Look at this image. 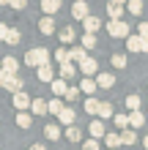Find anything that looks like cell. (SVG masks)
I'll list each match as a JSON object with an SVG mask.
<instances>
[{
    "label": "cell",
    "mask_w": 148,
    "mask_h": 150,
    "mask_svg": "<svg viewBox=\"0 0 148 150\" xmlns=\"http://www.w3.org/2000/svg\"><path fill=\"white\" fill-rule=\"evenodd\" d=\"M49 63V52L47 47H33L25 52V66L28 68H41V66H47Z\"/></svg>",
    "instance_id": "cell-1"
},
{
    "label": "cell",
    "mask_w": 148,
    "mask_h": 150,
    "mask_svg": "<svg viewBox=\"0 0 148 150\" xmlns=\"http://www.w3.org/2000/svg\"><path fill=\"white\" fill-rule=\"evenodd\" d=\"M107 33H110V36L112 38H129V36H132V25H126L124 19H110L107 22Z\"/></svg>",
    "instance_id": "cell-2"
},
{
    "label": "cell",
    "mask_w": 148,
    "mask_h": 150,
    "mask_svg": "<svg viewBox=\"0 0 148 150\" xmlns=\"http://www.w3.org/2000/svg\"><path fill=\"white\" fill-rule=\"evenodd\" d=\"M85 16H91V8H88V0H77V3L71 6V19L82 22Z\"/></svg>",
    "instance_id": "cell-3"
},
{
    "label": "cell",
    "mask_w": 148,
    "mask_h": 150,
    "mask_svg": "<svg viewBox=\"0 0 148 150\" xmlns=\"http://www.w3.org/2000/svg\"><path fill=\"white\" fill-rule=\"evenodd\" d=\"M80 71V68H74V63L69 60V63H60L58 68V79H63V82H69V79H74V74Z\"/></svg>",
    "instance_id": "cell-4"
},
{
    "label": "cell",
    "mask_w": 148,
    "mask_h": 150,
    "mask_svg": "<svg viewBox=\"0 0 148 150\" xmlns=\"http://www.w3.org/2000/svg\"><path fill=\"white\" fill-rule=\"evenodd\" d=\"M88 134H91V139H102L104 134H107V128H104V120H91V126H88Z\"/></svg>",
    "instance_id": "cell-5"
},
{
    "label": "cell",
    "mask_w": 148,
    "mask_h": 150,
    "mask_svg": "<svg viewBox=\"0 0 148 150\" xmlns=\"http://www.w3.org/2000/svg\"><path fill=\"white\" fill-rule=\"evenodd\" d=\"M0 68H3L8 76H16V71H19V60L11 57V55H6V57H3V66H0Z\"/></svg>",
    "instance_id": "cell-6"
},
{
    "label": "cell",
    "mask_w": 148,
    "mask_h": 150,
    "mask_svg": "<svg viewBox=\"0 0 148 150\" xmlns=\"http://www.w3.org/2000/svg\"><path fill=\"white\" fill-rule=\"evenodd\" d=\"M96 68H99V63L93 57H85L82 63H80V71L85 74V76H91V79H96Z\"/></svg>",
    "instance_id": "cell-7"
},
{
    "label": "cell",
    "mask_w": 148,
    "mask_h": 150,
    "mask_svg": "<svg viewBox=\"0 0 148 150\" xmlns=\"http://www.w3.org/2000/svg\"><path fill=\"white\" fill-rule=\"evenodd\" d=\"M82 25H85V33H91V36H96V33H99V28H102V19H99V16H85V19H82Z\"/></svg>",
    "instance_id": "cell-8"
},
{
    "label": "cell",
    "mask_w": 148,
    "mask_h": 150,
    "mask_svg": "<svg viewBox=\"0 0 148 150\" xmlns=\"http://www.w3.org/2000/svg\"><path fill=\"white\" fill-rule=\"evenodd\" d=\"M14 107L19 109V112H25V109H30V96L25 93V90H19V93H14Z\"/></svg>",
    "instance_id": "cell-9"
},
{
    "label": "cell",
    "mask_w": 148,
    "mask_h": 150,
    "mask_svg": "<svg viewBox=\"0 0 148 150\" xmlns=\"http://www.w3.org/2000/svg\"><path fill=\"white\" fill-rule=\"evenodd\" d=\"M112 85H115V76H112V74H107V71L96 74V87H99V90H110Z\"/></svg>",
    "instance_id": "cell-10"
},
{
    "label": "cell",
    "mask_w": 148,
    "mask_h": 150,
    "mask_svg": "<svg viewBox=\"0 0 148 150\" xmlns=\"http://www.w3.org/2000/svg\"><path fill=\"white\" fill-rule=\"evenodd\" d=\"M126 49L129 52H145V44H143V38L137 36V33H132V36L126 38Z\"/></svg>",
    "instance_id": "cell-11"
},
{
    "label": "cell",
    "mask_w": 148,
    "mask_h": 150,
    "mask_svg": "<svg viewBox=\"0 0 148 150\" xmlns=\"http://www.w3.org/2000/svg\"><path fill=\"white\" fill-rule=\"evenodd\" d=\"M96 90H99V87H96V79L85 76L82 82H80V93H85V96H88V98H91V96H96Z\"/></svg>",
    "instance_id": "cell-12"
},
{
    "label": "cell",
    "mask_w": 148,
    "mask_h": 150,
    "mask_svg": "<svg viewBox=\"0 0 148 150\" xmlns=\"http://www.w3.org/2000/svg\"><path fill=\"white\" fill-rule=\"evenodd\" d=\"M145 126V115L137 109V112H129V128H134V131H140Z\"/></svg>",
    "instance_id": "cell-13"
},
{
    "label": "cell",
    "mask_w": 148,
    "mask_h": 150,
    "mask_svg": "<svg viewBox=\"0 0 148 150\" xmlns=\"http://www.w3.org/2000/svg\"><path fill=\"white\" fill-rule=\"evenodd\" d=\"M52 98H63V96H66V90H69V85L63 82V79H52Z\"/></svg>",
    "instance_id": "cell-14"
},
{
    "label": "cell",
    "mask_w": 148,
    "mask_h": 150,
    "mask_svg": "<svg viewBox=\"0 0 148 150\" xmlns=\"http://www.w3.org/2000/svg\"><path fill=\"white\" fill-rule=\"evenodd\" d=\"M60 3H63V0H41V11L47 16H52V14L60 11Z\"/></svg>",
    "instance_id": "cell-15"
},
{
    "label": "cell",
    "mask_w": 148,
    "mask_h": 150,
    "mask_svg": "<svg viewBox=\"0 0 148 150\" xmlns=\"http://www.w3.org/2000/svg\"><path fill=\"white\" fill-rule=\"evenodd\" d=\"M39 33L41 36H52V33H55V19H52V16H44V19L39 22Z\"/></svg>",
    "instance_id": "cell-16"
},
{
    "label": "cell",
    "mask_w": 148,
    "mask_h": 150,
    "mask_svg": "<svg viewBox=\"0 0 148 150\" xmlns=\"http://www.w3.org/2000/svg\"><path fill=\"white\" fill-rule=\"evenodd\" d=\"M44 137L49 139V142H58V139L63 137V131H60V126H55V123H49V126H44Z\"/></svg>",
    "instance_id": "cell-17"
},
{
    "label": "cell",
    "mask_w": 148,
    "mask_h": 150,
    "mask_svg": "<svg viewBox=\"0 0 148 150\" xmlns=\"http://www.w3.org/2000/svg\"><path fill=\"white\" fill-rule=\"evenodd\" d=\"M85 57H88V52H85L82 47H71V49H69V60H71V63H77V66H80Z\"/></svg>",
    "instance_id": "cell-18"
},
{
    "label": "cell",
    "mask_w": 148,
    "mask_h": 150,
    "mask_svg": "<svg viewBox=\"0 0 148 150\" xmlns=\"http://www.w3.org/2000/svg\"><path fill=\"white\" fill-rule=\"evenodd\" d=\"M107 16L110 19H121V16H124V6L115 3V0H110L107 3Z\"/></svg>",
    "instance_id": "cell-19"
},
{
    "label": "cell",
    "mask_w": 148,
    "mask_h": 150,
    "mask_svg": "<svg viewBox=\"0 0 148 150\" xmlns=\"http://www.w3.org/2000/svg\"><path fill=\"white\" fill-rule=\"evenodd\" d=\"M74 115H77V112H74L71 107H63V112L58 115V120H60V123H63V126L69 128V126H74Z\"/></svg>",
    "instance_id": "cell-20"
},
{
    "label": "cell",
    "mask_w": 148,
    "mask_h": 150,
    "mask_svg": "<svg viewBox=\"0 0 148 150\" xmlns=\"http://www.w3.org/2000/svg\"><path fill=\"white\" fill-rule=\"evenodd\" d=\"M39 79H41V82H52V79H58V76H55V68H52L49 63L41 66V68H39Z\"/></svg>",
    "instance_id": "cell-21"
},
{
    "label": "cell",
    "mask_w": 148,
    "mask_h": 150,
    "mask_svg": "<svg viewBox=\"0 0 148 150\" xmlns=\"http://www.w3.org/2000/svg\"><path fill=\"white\" fill-rule=\"evenodd\" d=\"M99 120H107V117H112V115H115V112H112V104L110 101H99Z\"/></svg>",
    "instance_id": "cell-22"
},
{
    "label": "cell",
    "mask_w": 148,
    "mask_h": 150,
    "mask_svg": "<svg viewBox=\"0 0 148 150\" xmlns=\"http://www.w3.org/2000/svg\"><path fill=\"white\" fill-rule=\"evenodd\" d=\"M19 41H22V33L16 30V28H8V33H6V44H8V47H16Z\"/></svg>",
    "instance_id": "cell-23"
},
{
    "label": "cell",
    "mask_w": 148,
    "mask_h": 150,
    "mask_svg": "<svg viewBox=\"0 0 148 150\" xmlns=\"http://www.w3.org/2000/svg\"><path fill=\"white\" fill-rule=\"evenodd\" d=\"M134 142H137V131H134V128L121 131V145H134Z\"/></svg>",
    "instance_id": "cell-24"
},
{
    "label": "cell",
    "mask_w": 148,
    "mask_h": 150,
    "mask_svg": "<svg viewBox=\"0 0 148 150\" xmlns=\"http://www.w3.org/2000/svg\"><path fill=\"white\" fill-rule=\"evenodd\" d=\"M30 109H33V115H47V101L44 98H33L30 101Z\"/></svg>",
    "instance_id": "cell-25"
},
{
    "label": "cell",
    "mask_w": 148,
    "mask_h": 150,
    "mask_svg": "<svg viewBox=\"0 0 148 150\" xmlns=\"http://www.w3.org/2000/svg\"><path fill=\"white\" fill-rule=\"evenodd\" d=\"M63 107H66V104L60 101V98H52V101H47V115H49V112H52V115H60V112H63Z\"/></svg>",
    "instance_id": "cell-26"
},
{
    "label": "cell",
    "mask_w": 148,
    "mask_h": 150,
    "mask_svg": "<svg viewBox=\"0 0 148 150\" xmlns=\"http://www.w3.org/2000/svg\"><path fill=\"white\" fill-rule=\"evenodd\" d=\"M126 11L134 14V16H140L143 14V0H126Z\"/></svg>",
    "instance_id": "cell-27"
},
{
    "label": "cell",
    "mask_w": 148,
    "mask_h": 150,
    "mask_svg": "<svg viewBox=\"0 0 148 150\" xmlns=\"http://www.w3.org/2000/svg\"><path fill=\"white\" fill-rule=\"evenodd\" d=\"M22 87H25V85H22V79H19V76H8V82H6V90H11V93H19Z\"/></svg>",
    "instance_id": "cell-28"
},
{
    "label": "cell",
    "mask_w": 148,
    "mask_h": 150,
    "mask_svg": "<svg viewBox=\"0 0 148 150\" xmlns=\"http://www.w3.org/2000/svg\"><path fill=\"white\" fill-rule=\"evenodd\" d=\"M63 134H66V139H69V142H80V139H82V131L77 128V126H69Z\"/></svg>",
    "instance_id": "cell-29"
},
{
    "label": "cell",
    "mask_w": 148,
    "mask_h": 150,
    "mask_svg": "<svg viewBox=\"0 0 148 150\" xmlns=\"http://www.w3.org/2000/svg\"><path fill=\"white\" fill-rule=\"evenodd\" d=\"M80 47L88 52V49H96V36H91V33H85V36L80 38Z\"/></svg>",
    "instance_id": "cell-30"
},
{
    "label": "cell",
    "mask_w": 148,
    "mask_h": 150,
    "mask_svg": "<svg viewBox=\"0 0 148 150\" xmlns=\"http://www.w3.org/2000/svg\"><path fill=\"white\" fill-rule=\"evenodd\" d=\"M110 63H112V68H126L129 57H126V55H121V52H115V55L110 57Z\"/></svg>",
    "instance_id": "cell-31"
},
{
    "label": "cell",
    "mask_w": 148,
    "mask_h": 150,
    "mask_svg": "<svg viewBox=\"0 0 148 150\" xmlns=\"http://www.w3.org/2000/svg\"><path fill=\"white\" fill-rule=\"evenodd\" d=\"M16 126H19V128H30L33 126V117H30L28 112H19V115H16Z\"/></svg>",
    "instance_id": "cell-32"
},
{
    "label": "cell",
    "mask_w": 148,
    "mask_h": 150,
    "mask_svg": "<svg viewBox=\"0 0 148 150\" xmlns=\"http://www.w3.org/2000/svg\"><path fill=\"white\" fill-rule=\"evenodd\" d=\"M104 145L115 150V147L121 145V134H118V131H115V134H104Z\"/></svg>",
    "instance_id": "cell-33"
},
{
    "label": "cell",
    "mask_w": 148,
    "mask_h": 150,
    "mask_svg": "<svg viewBox=\"0 0 148 150\" xmlns=\"http://www.w3.org/2000/svg\"><path fill=\"white\" fill-rule=\"evenodd\" d=\"M63 98H66L69 104H74L77 98H80V85H71V87L66 90V96H63Z\"/></svg>",
    "instance_id": "cell-34"
},
{
    "label": "cell",
    "mask_w": 148,
    "mask_h": 150,
    "mask_svg": "<svg viewBox=\"0 0 148 150\" xmlns=\"http://www.w3.org/2000/svg\"><path fill=\"white\" fill-rule=\"evenodd\" d=\"M126 109L129 112H137V109H140V96H126Z\"/></svg>",
    "instance_id": "cell-35"
},
{
    "label": "cell",
    "mask_w": 148,
    "mask_h": 150,
    "mask_svg": "<svg viewBox=\"0 0 148 150\" xmlns=\"http://www.w3.org/2000/svg\"><path fill=\"white\" fill-rule=\"evenodd\" d=\"M85 112H88V115H96V112H99V101H96V96L85 98Z\"/></svg>",
    "instance_id": "cell-36"
},
{
    "label": "cell",
    "mask_w": 148,
    "mask_h": 150,
    "mask_svg": "<svg viewBox=\"0 0 148 150\" xmlns=\"http://www.w3.org/2000/svg\"><path fill=\"white\" fill-rule=\"evenodd\" d=\"M112 117H115V128H121V131L129 128V115H112Z\"/></svg>",
    "instance_id": "cell-37"
},
{
    "label": "cell",
    "mask_w": 148,
    "mask_h": 150,
    "mask_svg": "<svg viewBox=\"0 0 148 150\" xmlns=\"http://www.w3.org/2000/svg\"><path fill=\"white\" fill-rule=\"evenodd\" d=\"M60 41H63V44H71V41H74V28H71V25L60 30Z\"/></svg>",
    "instance_id": "cell-38"
},
{
    "label": "cell",
    "mask_w": 148,
    "mask_h": 150,
    "mask_svg": "<svg viewBox=\"0 0 148 150\" xmlns=\"http://www.w3.org/2000/svg\"><path fill=\"white\" fill-rule=\"evenodd\" d=\"M55 60L58 63H69V49H63V47L55 49Z\"/></svg>",
    "instance_id": "cell-39"
},
{
    "label": "cell",
    "mask_w": 148,
    "mask_h": 150,
    "mask_svg": "<svg viewBox=\"0 0 148 150\" xmlns=\"http://www.w3.org/2000/svg\"><path fill=\"white\" fill-rule=\"evenodd\" d=\"M8 6H11L14 11H22V8L28 6V0H8Z\"/></svg>",
    "instance_id": "cell-40"
},
{
    "label": "cell",
    "mask_w": 148,
    "mask_h": 150,
    "mask_svg": "<svg viewBox=\"0 0 148 150\" xmlns=\"http://www.w3.org/2000/svg\"><path fill=\"white\" fill-rule=\"evenodd\" d=\"M137 36H140V38H148V22H140V25H137Z\"/></svg>",
    "instance_id": "cell-41"
},
{
    "label": "cell",
    "mask_w": 148,
    "mask_h": 150,
    "mask_svg": "<svg viewBox=\"0 0 148 150\" xmlns=\"http://www.w3.org/2000/svg\"><path fill=\"white\" fill-rule=\"evenodd\" d=\"M82 150H99V139H88V142H82Z\"/></svg>",
    "instance_id": "cell-42"
},
{
    "label": "cell",
    "mask_w": 148,
    "mask_h": 150,
    "mask_svg": "<svg viewBox=\"0 0 148 150\" xmlns=\"http://www.w3.org/2000/svg\"><path fill=\"white\" fill-rule=\"evenodd\" d=\"M6 82H8V74L3 71V68H0V87H6Z\"/></svg>",
    "instance_id": "cell-43"
},
{
    "label": "cell",
    "mask_w": 148,
    "mask_h": 150,
    "mask_svg": "<svg viewBox=\"0 0 148 150\" xmlns=\"http://www.w3.org/2000/svg\"><path fill=\"white\" fill-rule=\"evenodd\" d=\"M6 33H8V25H0V41H6Z\"/></svg>",
    "instance_id": "cell-44"
},
{
    "label": "cell",
    "mask_w": 148,
    "mask_h": 150,
    "mask_svg": "<svg viewBox=\"0 0 148 150\" xmlns=\"http://www.w3.org/2000/svg\"><path fill=\"white\" fill-rule=\"evenodd\" d=\"M30 150H47L44 145H30Z\"/></svg>",
    "instance_id": "cell-45"
},
{
    "label": "cell",
    "mask_w": 148,
    "mask_h": 150,
    "mask_svg": "<svg viewBox=\"0 0 148 150\" xmlns=\"http://www.w3.org/2000/svg\"><path fill=\"white\" fill-rule=\"evenodd\" d=\"M143 145H145V150H148V137H145V139H143Z\"/></svg>",
    "instance_id": "cell-46"
},
{
    "label": "cell",
    "mask_w": 148,
    "mask_h": 150,
    "mask_svg": "<svg viewBox=\"0 0 148 150\" xmlns=\"http://www.w3.org/2000/svg\"><path fill=\"white\" fill-rule=\"evenodd\" d=\"M143 44H145V52H148V38H143Z\"/></svg>",
    "instance_id": "cell-47"
},
{
    "label": "cell",
    "mask_w": 148,
    "mask_h": 150,
    "mask_svg": "<svg viewBox=\"0 0 148 150\" xmlns=\"http://www.w3.org/2000/svg\"><path fill=\"white\" fill-rule=\"evenodd\" d=\"M0 6H8V0H0Z\"/></svg>",
    "instance_id": "cell-48"
},
{
    "label": "cell",
    "mask_w": 148,
    "mask_h": 150,
    "mask_svg": "<svg viewBox=\"0 0 148 150\" xmlns=\"http://www.w3.org/2000/svg\"><path fill=\"white\" fill-rule=\"evenodd\" d=\"M115 3H121V6H124V3H126V0H115Z\"/></svg>",
    "instance_id": "cell-49"
}]
</instances>
